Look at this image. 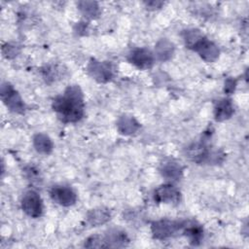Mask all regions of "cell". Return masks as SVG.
I'll use <instances>...</instances> for the list:
<instances>
[{
  "label": "cell",
  "instance_id": "52a82bcc",
  "mask_svg": "<svg viewBox=\"0 0 249 249\" xmlns=\"http://www.w3.org/2000/svg\"><path fill=\"white\" fill-rule=\"evenodd\" d=\"M127 60L140 70L153 67L156 58L154 53L147 48H135L127 54Z\"/></svg>",
  "mask_w": 249,
  "mask_h": 249
},
{
  "label": "cell",
  "instance_id": "7402d4cb",
  "mask_svg": "<svg viewBox=\"0 0 249 249\" xmlns=\"http://www.w3.org/2000/svg\"><path fill=\"white\" fill-rule=\"evenodd\" d=\"M84 246L87 248H106V244L104 242L103 236L98 234L89 236L85 240Z\"/></svg>",
  "mask_w": 249,
  "mask_h": 249
},
{
  "label": "cell",
  "instance_id": "7c38bea8",
  "mask_svg": "<svg viewBox=\"0 0 249 249\" xmlns=\"http://www.w3.org/2000/svg\"><path fill=\"white\" fill-rule=\"evenodd\" d=\"M102 236L106 244V248H123L127 246L129 243L127 234L117 228L109 229Z\"/></svg>",
  "mask_w": 249,
  "mask_h": 249
},
{
  "label": "cell",
  "instance_id": "9a60e30c",
  "mask_svg": "<svg viewBox=\"0 0 249 249\" xmlns=\"http://www.w3.org/2000/svg\"><path fill=\"white\" fill-rule=\"evenodd\" d=\"M182 234L189 239V242L192 245H198L203 237V229L196 221L185 220Z\"/></svg>",
  "mask_w": 249,
  "mask_h": 249
},
{
  "label": "cell",
  "instance_id": "5bb4252c",
  "mask_svg": "<svg viewBox=\"0 0 249 249\" xmlns=\"http://www.w3.org/2000/svg\"><path fill=\"white\" fill-rule=\"evenodd\" d=\"M174 53H175L174 44L166 38L160 39L155 45L154 55H155V58L160 62H165L170 60Z\"/></svg>",
  "mask_w": 249,
  "mask_h": 249
},
{
  "label": "cell",
  "instance_id": "2e32d148",
  "mask_svg": "<svg viewBox=\"0 0 249 249\" xmlns=\"http://www.w3.org/2000/svg\"><path fill=\"white\" fill-rule=\"evenodd\" d=\"M111 219L110 211L105 207H96L88 211L86 223L90 227H99Z\"/></svg>",
  "mask_w": 249,
  "mask_h": 249
},
{
  "label": "cell",
  "instance_id": "8fae6325",
  "mask_svg": "<svg viewBox=\"0 0 249 249\" xmlns=\"http://www.w3.org/2000/svg\"><path fill=\"white\" fill-rule=\"evenodd\" d=\"M160 175L169 181H179L183 177L184 166L175 159H164L159 167Z\"/></svg>",
  "mask_w": 249,
  "mask_h": 249
},
{
  "label": "cell",
  "instance_id": "9c48e42d",
  "mask_svg": "<svg viewBox=\"0 0 249 249\" xmlns=\"http://www.w3.org/2000/svg\"><path fill=\"white\" fill-rule=\"evenodd\" d=\"M193 51L196 52L205 62H214L220 55L218 46L213 41L209 40L205 35L197 42Z\"/></svg>",
  "mask_w": 249,
  "mask_h": 249
},
{
  "label": "cell",
  "instance_id": "30bf717a",
  "mask_svg": "<svg viewBox=\"0 0 249 249\" xmlns=\"http://www.w3.org/2000/svg\"><path fill=\"white\" fill-rule=\"evenodd\" d=\"M153 196L158 203L177 204L181 199V193L172 184H162L154 191Z\"/></svg>",
  "mask_w": 249,
  "mask_h": 249
},
{
  "label": "cell",
  "instance_id": "5b68a950",
  "mask_svg": "<svg viewBox=\"0 0 249 249\" xmlns=\"http://www.w3.org/2000/svg\"><path fill=\"white\" fill-rule=\"evenodd\" d=\"M87 71L93 80L100 84L110 82L115 75L114 66L110 61H101L95 58L89 59L87 65Z\"/></svg>",
  "mask_w": 249,
  "mask_h": 249
},
{
  "label": "cell",
  "instance_id": "8992f818",
  "mask_svg": "<svg viewBox=\"0 0 249 249\" xmlns=\"http://www.w3.org/2000/svg\"><path fill=\"white\" fill-rule=\"evenodd\" d=\"M20 204L23 212L31 218H39L43 214V200L40 195L34 190H29L23 194Z\"/></svg>",
  "mask_w": 249,
  "mask_h": 249
},
{
  "label": "cell",
  "instance_id": "603a6c76",
  "mask_svg": "<svg viewBox=\"0 0 249 249\" xmlns=\"http://www.w3.org/2000/svg\"><path fill=\"white\" fill-rule=\"evenodd\" d=\"M20 52V47H18V45L15 44H10L7 43L5 45H3L2 47V53L6 58H14L16 57Z\"/></svg>",
  "mask_w": 249,
  "mask_h": 249
},
{
  "label": "cell",
  "instance_id": "ffe728a7",
  "mask_svg": "<svg viewBox=\"0 0 249 249\" xmlns=\"http://www.w3.org/2000/svg\"><path fill=\"white\" fill-rule=\"evenodd\" d=\"M181 36L183 38L184 44L185 46L192 50L194 49V47L197 44V42L204 36V34L196 28H189V29H185L182 31Z\"/></svg>",
  "mask_w": 249,
  "mask_h": 249
},
{
  "label": "cell",
  "instance_id": "6da1fadb",
  "mask_svg": "<svg viewBox=\"0 0 249 249\" xmlns=\"http://www.w3.org/2000/svg\"><path fill=\"white\" fill-rule=\"evenodd\" d=\"M52 108L62 123L79 122L85 114L84 94L81 88L78 85L68 86L62 94L53 98Z\"/></svg>",
  "mask_w": 249,
  "mask_h": 249
},
{
  "label": "cell",
  "instance_id": "e0dca14e",
  "mask_svg": "<svg viewBox=\"0 0 249 249\" xmlns=\"http://www.w3.org/2000/svg\"><path fill=\"white\" fill-rule=\"evenodd\" d=\"M234 113V107L230 98L219 99L214 106V118L217 122L229 120Z\"/></svg>",
  "mask_w": 249,
  "mask_h": 249
},
{
  "label": "cell",
  "instance_id": "ba28073f",
  "mask_svg": "<svg viewBox=\"0 0 249 249\" xmlns=\"http://www.w3.org/2000/svg\"><path fill=\"white\" fill-rule=\"evenodd\" d=\"M50 196L52 200L61 206L68 207L76 203L77 195L75 191L65 185H54L50 190Z\"/></svg>",
  "mask_w": 249,
  "mask_h": 249
},
{
  "label": "cell",
  "instance_id": "d4e9b609",
  "mask_svg": "<svg viewBox=\"0 0 249 249\" xmlns=\"http://www.w3.org/2000/svg\"><path fill=\"white\" fill-rule=\"evenodd\" d=\"M144 5H145V7H146L148 10H158V9L161 8V6L163 5V2L152 0V1H146V2H144Z\"/></svg>",
  "mask_w": 249,
  "mask_h": 249
},
{
  "label": "cell",
  "instance_id": "3957f363",
  "mask_svg": "<svg viewBox=\"0 0 249 249\" xmlns=\"http://www.w3.org/2000/svg\"><path fill=\"white\" fill-rule=\"evenodd\" d=\"M185 220H157L151 224V232L155 239L165 240L182 232Z\"/></svg>",
  "mask_w": 249,
  "mask_h": 249
},
{
  "label": "cell",
  "instance_id": "277c9868",
  "mask_svg": "<svg viewBox=\"0 0 249 249\" xmlns=\"http://www.w3.org/2000/svg\"><path fill=\"white\" fill-rule=\"evenodd\" d=\"M0 96L6 107L17 114H24L26 104L18 91L9 82H3L0 88Z\"/></svg>",
  "mask_w": 249,
  "mask_h": 249
},
{
  "label": "cell",
  "instance_id": "44dd1931",
  "mask_svg": "<svg viewBox=\"0 0 249 249\" xmlns=\"http://www.w3.org/2000/svg\"><path fill=\"white\" fill-rule=\"evenodd\" d=\"M60 72H61V69H59L55 65H48L42 70L43 77L46 80V82L49 83V84H51V83L56 81L57 79H59Z\"/></svg>",
  "mask_w": 249,
  "mask_h": 249
},
{
  "label": "cell",
  "instance_id": "ac0fdd59",
  "mask_svg": "<svg viewBox=\"0 0 249 249\" xmlns=\"http://www.w3.org/2000/svg\"><path fill=\"white\" fill-rule=\"evenodd\" d=\"M32 143L36 152L41 155H50L53 150L52 139L45 133H36L32 138Z\"/></svg>",
  "mask_w": 249,
  "mask_h": 249
},
{
  "label": "cell",
  "instance_id": "cb8c5ba5",
  "mask_svg": "<svg viewBox=\"0 0 249 249\" xmlns=\"http://www.w3.org/2000/svg\"><path fill=\"white\" fill-rule=\"evenodd\" d=\"M236 88V80L232 78H228L225 82L224 90L227 94H231Z\"/></svg>",
  "mask_w": 249,
  "mask_h": 249
},
{
  "label": "cell",
  "instance_id": "7a4b0ae2",
  "mask_svg": "<svg viewBox=\"0 0 249 249\" xmlns=\"http://www.w3.org/2000/svg\"><path fill=\"white\" fill-rule=\"evenodd\" d=\"M209 135L208 132H205L200 140L193 142L185 148V155L190 160L197 164H218L224 161V152L218 149L213 150L209 146Z\"/></svg>",
  "mask_w": 249,
  "mask_h": 249
},
{
  "label": "cell",
  "instance_id": "4fadbf2b",
  "mask_svg": "<svg viewBox=\"0 0 249 249\" xmlns=\"http://www.w3.org/2000/svg\"><path fill=\"white\" fill-rule=\"evenodd\" d=\"M116 127L119 133L123 135H131L141 127V124L133 116L124 114L118 118Z\"/></svg>",
  "mask_w": 249,
  "mask_h": 249
},
{
  "label": "cell",
  "instance_id": "d6986e66",
  "mask_svg": "<svg viewBox=\"0 0 249 249\" xmlns=\"http://www.w3.org/2000/svg\"><path fill=\"white\" fill-rule=\"evenodd\" d=\"M77 7L79 11L82 13V15L88 19L96 18L100 14L99 5L95 1H88V0L78 1Z\"/></svg>",
  "mask_w": 249,
  "mask_h": 249
}]
</instances>
